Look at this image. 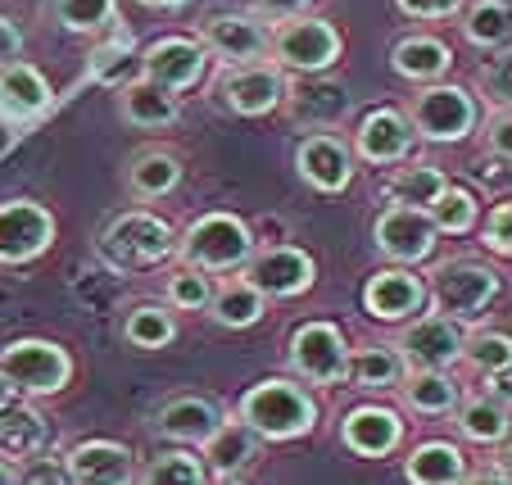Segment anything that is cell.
Wrapping results in <instances>:
<instances>
[{
  "label": "cell",
  "instance_id": "6da1fadb",
  "mask_svg": "<svg viewBox=\"0 0 512 485\" xmlns=\"http://www.w3.org/2000/svg\"><path fill=\"white\" fill-rule=\"evenodd\" d=\"M96 254L105 259V268L114 272H145L155 263L173 259L177 254V232L164 218L132 209V214H118L105 223V232L96 236Z\"/></svg>",
  "mask_w": 512,
  "mask_h": 485
},
{
  "label": "cell",
  "instance_id": "7a4b0ae2",
  "mask_svg": "<svg viewBox=\"0 0 512 485\" xmlns=\"http://www.w3.org/2000/svg\"><path fill=\"white\" fill-rule=\"evenodd\" d=\"M241 422L254 436L268 440H295L313 431L318 422V404L304 395L295 381H263L241 399Z\"/></svg>",
  "mask_w": 512,
  "mask_h": 485
},
{
  "label": "cell",
  "instance_id": "3957f363",
  "mask_svg": "<svg viewBox=\"0 0 512 485\" xmlns=\"http://www.w3.org/2000/svg\"><path fill=\"white\" fill-rule=\"evenodd\" d=\"M177 254L186 259V268H200L204 277L209 272H232L254 259V232L236 214H204L177 241Z\"/></svg>",
  "mask_w": 512,
  "mask_h": 485
},
{
  "label": "cell",
  "instance_id": "277c9868",
  "mask_svg": "<svg viewBox=\"0 0 512 485\" xmlns=\"http://www.w3.org/2000/svg\"><path fill=\"white\" fill-rule=\"evenodd\" d=\"M426 295L435 300V313H440V318L467 322V318L490 309V300L499 295V272L485 268L481 259H445L431 268Z\"/></svg>",
  "mask_w": 512,
  "mask_h": 485
},
{
  "label": "cell",
  "instance_id": "5b68a950",
  "mask_svg": "<svg viewBox=\"0 0 512 485\" xmlns=\"http://www.w3.org/2000/svg\"><path fill=\"white\" fill-rule=\"evenodd\" d=\"M268 50L281 68L304 73V78H318V73H327L340 59V32L327 19L300 14V19H286L268 32Z\"/></svg>",
  "mask_w": 512,
  "mask_h": 485
},
{
  "label": "cell",
  "instance_id": "8992f818",
  "mask_svg": "<svg viewBox=\"0 0 512 485\" xmlns=\"http://www.w3.org/2000/svg\"><path fill=\"white\" fill-rule=\"evenodd\" d=\"M417 136L426 141H440V146H454L463 136H472L481 127V109H476L472 91L454 87V82H440V87H426L413 100V114H408Z\"/></svg>",
  "mask_w": 512,
  "mask_h": 485
},
{
  "label": "cell",
  "instance_id": "52a82bcc",
  "mask_svg": "<svg viewBox=\"0 0 512 485\" xmlns=\"http://www.w3.org/2000/svg\"><path fill=\"white\" fill-rule=\"evenodd\" d=\"M0 372L10 377L14 390H28V395H55L68 386L73 377V359L59 350L55 340H14L0 350Z\"/></svg>",
  "mask_w": 512,
  "mask_h": 485
},
{
  "label": "cell",
  "instance_id": "ba28073f",
  "mask_svg": "<svg viewBox=\"0 0 512 485\" xmlns=\"http://www.w3.org/2000/svg\"><path fill=\"white\" fill-rule=\"evenodd\" d=\"M290 368L300 377L318 381V386H336L349 372V345L340 336V327L331 322H304L295 336H290Z\"/></svg>",
  "mask_w": 512,
  "mask_h": 485
},
{
  "label": "cell",
  "instance_id": "9c48e42d",
  "mask_svg": "<svg viewBox=\"0 0 512 485\" xmlns=\"http://www.w3.org/2000/svg\"><path fill=\"white\" fill-rule=\"evenodd\" d=\"M463 345H467L463 327H458L454 318L431 313V318H417L413 327L399 336V359L413 372H445L449 363L463 359Z\"/></svg>",
  "mask_w": 512,
  "mask_h": 485
},
{
  "label": "cell",
  "instance_id": "30bf717a",
  "mask_svg": "<svg viewBox=\"0 0 512 485\" xmlns=\"http://www.w3.org/2000/svg\"><path fill=\"white\" fill-rule=\"evenodd\" d=\"M55 241V218L32 200L0 204V263H32Z\"/></svg>",
  "mask_w": 512,
  "mask_h": 485
},
{
  "label": "cell",
  "instance_id": "8fae6325",
  "mask_svg": "<svg viewBox=\"0 0 512 485\" xmlns=\"http://www.w3.org/2000/svg\"><path fill=\"white\" fill-rule=\"evenodd\" d=\"M318 277L313 259L295 245H277V250H263L250 259L245 268V282L263 295V300H290V295H304Z\"/></svg>",
  "mask_w": 512,
  "mask_h": 485
},
{
  "label": "cell",
  "instance_id": "7c38bea8",
  "mask_svg": "<svg viewBox=\"0 0 512 485\" xmlns=\"http://www.w3.org/2000/svg\"><path fill=\"white\" fill-rule=\"evenodd\" d=\"M204 64H209V50L195 37H164L141 55V78L177 96V91L195 87L204 78Z\"/></svg>",
  "mask_w": 512,
  "mask_h": 485
},
{
  "label": "cell",
  "instance_id": "4fadbf2b",
  "mask_svg": "<svg viewBox=\"0 0 512 485\" xmlns=\"http://www.w3.org/2000/svg\"><path fill=\"white\" fill-rule=\"evenodd\" d=\"M200 41L209 55L227 59V64L245 68V64H259L263 55H268V32H263V23L245 19V14H209V19L200 23Z\"/></svg>",
  "mask_w": 512,
  "mask_h": 485
},
{
  "label": "cell",
  "instance_id": "5bb4252c",
  "mask_svg": "<svg viewBox=\"0 0 512 485\" xmlns=\"http://www.w3.org/2000/svg\"><path fill=\"white\" fill-rule=\"evenodd\" d=\"M377 250L395 263H426L435 250V227L422 209H404L390 204L386 214L377 218Z\"/></svg>",
  "mask_w": 512,
  "mask_h": 485
},
{
  "label": "cell",
  "instance_id": "9a60e30c",
  "mask_svg": "<svg viewBox=\"0 0 512 485\" xmlns=\"http://www.w3.org/2000/svg\"><path fill=\"white\" fill-rule=\"evenodd\" d=\"M295 168H300L304 182L322 195H340L354 182V155H349V146L331 132H313L300 146V155H295Z\"/></svg>",
  "mask_w": 512,
  "mask_h": 485
},
{
  "label": "cell",
  "instance_id": "2e32d148",
  "mask_svg": "<svg viewBox=\"0 0 512 485\" xmlns=\"http://www.w3.org/2000/svg\"><path fill=\"white\" fill-rule=\"evenodd\" d=\"M363 309L381 322H408L426 309V286L408 268H381L363 286Z\"/></svg>",
  "mask_w": 512,
  "mask_h": 485
},
{
  "label": "cell",
  "instance_id": "e0dca14e",
  "mask_svg": "<svg viewBox=\"0 0 512 485\" xmlns=\"http://www.w3.org/2000/svg\"><path fill=\"white\" fill-rule=\"evenodd\" d=\"M223 100L232 114L241 118H263L286 100V78L277 68L268 64H245V68H232L223 78Z\"/></svg>",
  "mask_w": 512,
  "mask_h": 485
},
{
  "label": "cell",
  "instance_id": "ac0fdd59",
  "mask_svg": "<svg viewBox=\"0 0 512 485\" xmlns=\"http://www.w3.org/2000/svg\"><path fill=\"white\" fill-rule=\"evenodd\" d=\"M413 141H417V132L404 109H372V114L358 123V155L377 168L408 159Z\"/></svg>",
  "mask_w": 512,
  "mask_h": 485
},
{
  "label": "cell",
  "instance_id": "d6986e66",
  "mask_svg": "<svg viewBox=\"0 0 512 485\" xmlns=\"http://www.w3.org/2000/svg\"><path fill=\"white\" fill-rule=\"evenodd\" d=\"M64 467L73 485H132V449L118 440H87Z\"/></svg>",
  "mask_w": 512,
  "mask_h": 485
},
{
  "label": "cell",
  "instance_id": "ffe728a7",
  "mask_svg": "<svg viewBox=\"0 0 512 485\" xmlns=\"http://www.w3.org/2000/svg\"><path fill=\"white\" fill-rule=\"evenodd\" d=\"M155 427H159V436L182 440V445H209L218 436V427H223V413H218V404H209L200 395H182L159 408Z\"/></svg>",
  "mask_w": 512,
  "mask_h": 485
},
{
  "label": "cell",
  "instance_id": "44dd1931",
  "mask_svg": "<svg viewBox=\"0 0 512 485\" xmlns=\"http://www.w3.org/2000/svg\"><path fill=\"white\" fill-rule=\"evenodd\" d=\"M349 91L340 87V82H331V78H304V82H295L290 87V96H286V109H290V118L300 127H331V123H340V118L349 114Z\"/></svg>",
  "mask_w": 512,
  "mask_h": 485
},
{
  "label": "cell",
  "instance_id": "7402d4cb",
  "mask_svg": "<svg viewBox=\"0 0 512 485\" xmlns=\"http://www.w3.org/2000/svg\"><path fill=\"white\" fill-rule=\"evenodd\" d=\"M340 436H345V445L354 449V454L386 458L390 449L399 445V436H404V422H399L390 408H381V404H363V408H349Z\"/></svg>",
  "mask_w": 512,
  "mask_h": 485
},
{
  "label": "cell",
  "instance_id": "603a6c76",
  "mask_svg": "<svg viewBox=\"0 0 512 485\" xmlns=\"http://www.w3.org/2000/svg\"><path fill=\"white\" fill-rule=\"evenodd\" d=\"M55 96H50V82L41 78L32 64H0V109L19 123L50 114Z\"/></svg>",
  "mask_w": 512,
  "mask_h": 485
},
{
  "label": "cell",
  "instance_id": "cb8c5ba5",
  "mask_svg": "<svg viewBox=\"0 0 512 485\" xmlns=\"http://www.w3.org/2000/svg\"><path fill=\"white\" fill-rule=\"evenodd\" d=\"M449 64H454V55H449V46L440 37H399L395 50H390V68L408 82L445 78Z\"/></svg>",
  "mask_w": 512,
  "mask_h": 485
},
{
  "label": "cell",
  "instance_id": "d4e9b609",
  "mask_svg": "<svg viewBox=\"0 0 512 485\" xmlns=\"http://www.w3.org/2000/svg\"><path fill=\"white\" fill-rule=\"evenodd\" d=\"M118 109H123V118L132 127H145V132H159V127H173L177 123V96H168L164 87H155V82H127L123 96H118Z\"/></svg>",
  "mask_w": 512,
  "mask_h": 485
},
{
  "label": "cell",
  "instance_id": "484cf974",
  "mask_svg": "<svg viewBox=\"0 0 512 485\" xmlns=\"http://www.w3.org/2000/svg\"><path fill=\"white\" fill-rule=\"evenodd\" d=\"M50 445V427L37 408H5L0 413V458L23 463V458H37Z\"/></svg>",
  "mask_w": 512,
  "mask_h": 485
},
{
  "label": "cell",
  "instance_id": "4316f807",
  "mask_svg": "<svg viewBox=\"0 0 512 485\" xmlns=\"http://www.w3.org/2000/svg\"><path fill=\"white\" fill-rule=\"evenodd\" d=\"M182 182V164H177L173 150H141L132 155V168H127V186L141 200H159V195L177 191Z\"/></svg>",
  "mask_w": 512,
  "mask_h": 485
},
{
  "label": "cell",
  "instance_id": "83f0119b",
  "mask_svg": "<svg viewBox=\"0 0 512 485\" xmlns=\"http://www.w3.org/2000/svg\"><path fill=\"white\" fill-rule=\"evenodd\" d=\"M463 454L449 440H426L408 458V481L413 485H458L463 481Z\"/></svg>",
  "mask_w": 512,
  "mask_h": 485
},
{
  "label": "cell",
  "instance_id": "f1b7e54d",
  "mask_svg": "<svg viewBox=\"0 0 512 485\" xmlns=\"http://www.w3.org/2000/svg\"><path fill=\"white\" fill-rule=\"evenodd\" d=\"M463 37L481 50H508L512 46V5L508 0H476L463 19Z\"/></svg>",
  "mask_w": 512,
  "mask_h": 485
},
{
  "label": "cell",
  "instance_id": "f546056e",
  "mask_svg": "<svg viewBox=\"0 0 512 485\" xmlns=\"http://www.w3.org/2000/svg\"><path fill=\"white\" fill-rule=\"evenodd\" d=\"M209 309H213V318L223 322V327H232V331H245V327H254V322L263 318V295L254 291L250 282H227V286H218L213 291V300H209Z\"/></svg>",
  "mask_w": 512,
  "mask_h": 485
},
{
  "label": "cell",
  "instance_id": "4dcf8cb0",
  "mask_svg": "<svg viewBox=\"0 0 512 485\" xmlns=\"http://www.w3.org/2000/svg\"><path fill=\"white\" fill-rule=\"evenodd\" d=\"M404 404L413 413H422V418H445V413L458 408V390L445 372H413L404 381Z\"/></svg>",
  "mask_w": 512,
  "mask_h": 485
},
{
  "label": "cell",
  "instance_id": "1f68e13d",
  "mask_svg": "<svg viewBox=\"0 0 512 485\" xmlns=\"http://www.w3.org/2000/svg\"><path fill=\"white\" fill-rule=\"evenodd\" d=\"M87 78L105 82V87H127V82L141 78V55L127 46V37H114V41H105V46L91 50Z\"/></svg>",
  "mask_w": 512,
  "mask_h": 485
},
{
  "label": "cell",
  "instance_id": "d6a6232c",
  "mask_svg": "<svg viewBox=\"0 0 512 485\" xmlns=\"http://www.w3.org/2000/svg\"><path fill=\"white\" fill-rule=\"evenodd\" d=\"M349 381H358V386L368 390H386L395 386L399 377H408V363L399 359V350H386V345H368V350L349 354Z\"/></svg>",
  "mask_w": 512,
  "mask_h": 485
},
{
  "label": "cell",
  "instance_id": "836d02e7",
  "mask_svg": "<svg viewBox=\"0 0 512 485\" xmlns=\"http://www.w3.org/2000/svg\"><path fill=\"white\" fill-rule=\"evenodd\" d=\"M445 173L440 168H431V164H408V168H399V177L390 182V195H395V204H404V209H431L440 195H445Z\"/></svg>",
  "mask_w": 512,
  "mask_h": 485
},
{
  "label": "cell",
  "instance_id": "e575fe53",
  "mask_svg": "<svg viewBox=\"0 0 512 485\" xmlns=\"http://www.w3.org/2000/svg\"><path fill=\"white\" fill-rule=\"evenodd\" d=\"M508 422H512V413L503 404H494L490 395H476V399H467V404L458 408V427H463V436L485 440V445H503Z\"/></svg>",
  "mask_w": 512,
  "mask_h": 485
},
{
  "label": "cell",
  "instance_id": "d590c367",
  "mask_svg": "<svg viewBox=\"0 0 512 485\" xmlns=\"http://www.w3.org/2000/svg\"><path fill=\"white\" fill-rule=\"evenodd\" d=\"M204 449H209L213 472L232 476V472H241V467L254 458V431L245 427V422H223V427H218V436H213Z\"/></svg>",
  "mask_w": 512,
  "mask_h": 485
},
{
  "label": "cell",
  "instance_id": "8d00e7d4",
  "mask_svg": "<svg viewBox=\"0 0 512 485\" xmlns=\"http://www.w3.org/2000/svg\"><path fill=\"white\" fill-rule=\"evenodd\" d=\"M123 336H127V345H136V350H164L168 340L177 336V322H173V313L159 309V304H141V309L127 313Z\"/></svg>",
  "mask_w": 512,
  "mask_h": 485
},
{
  "label": "cell",
  "instance_id": "74e56055",
  "mask_svg": "<svg viewBox=\"0 0 512 485\" xmlns=\"http://www.w3.org/2000/svg\"><path fill=\"white\" fill-rule=\"evenodd\" d=\"M426 218H431L435 232L445 236H467L476 227V195L463 191V186H445V195L426 209Z\"/></svg>",
  "mask_w": 512,
  "mask_h": 485
},
{
  "label": "cell",
  "instance_id": "f35d334b",
  "mask_svg": "<svg viewBox=\"0 0 512 485\" xmlns=\"http://www.w3.org/2000/svg\"><path fill=\"white\" fill-rule=\"evenodd\" d=\"M141 485H204V463L195 454L173 449V454L155 458V463L145 467Z\"/></svg>",
  "mask_w": 512,
  "mask_h": 485
},
{
  "label": "cell",
  "instance_id": "ab89813d",
  "mask_svg": "<svg viewBox=\"0 0 512 485\" xmlns=\"http://www.w3.org/2000/svg\"><path fill=\"white\" fill-rule=\"evenodd\" d=\"M463 354H467V363H472L476 372H499V368H508L512 363V336L508 331H476L472 340L463 345Z\"/></svg>",
  "mask_w": 512,
  "mask_h": 485
},
{
  "label": "cell",
  "instance_id": "60d3db41",
  "mask_svg": "<svg viewBox=\"0 0 512 485\" xmlns=\"http://www.w3.org/2000/svg\"><path fill=\"white\" fill-rule=\"evenodd\" d=\"M55 14L68 32H100L114 23V0H55Z\"/></svg>",
  "mask_w": 512,
  "mask_h": 485
},
{
  "label": "cell",
  "instance_id": "b9f144b4",
  "mask_svg": "<svg viewBox=\"0 0 512 485\" xmlns=\"http://www.w3.org/2000/svg\"><path fill=\"white\" fill-rule=\"evenodd\" d=\"M164 291H168V304H177V309H186V313L209 309V300H213V286L200 268H177Z\"/></svg>",
  "mask_w": 512,
  "mask_h": 485
},
{
  "label": "cell",
  "instance_id": "7bdbcfd3",
  "mask_svg": "<svg viewBox=\"0 0 512 485\" xmlns=\"http://www.w3.org/2000/svg\"><path fill=\"white\" fill-rule=\"evenodd\" d=\"M481 87L490 91V100H499L503 109H512V46L499 50V55L481 68Z\"/></svg>",
  "mask_w": 512,
  "mask_h": 485
},
{
  "label": "cell",
  "instance_id": "ee69618b",
  "mask_svg": "<svg viewBox=\"0 0 512 485\" xmlns=\"http://www.w3.org/2000/svg\"><path fill=\"white\" fill-rule=\"evenodd\" d=\"M481 241L490 245L494 254H503V259H512V200L508 204H499L490 218H485V232H481Z\"/></svg>",
  "mask_w": 512,
  "mask_h": 485
},
{
  "label": "cell",
  "instance_id": "f6af8a7d",
  "mask_svg": "<svg viewBox=\"0 0 512 485\" xmlns=\"http://www.w3.org/2000/svg\"><path fill=\"white\" fill-rule=\"evenodd\" d=\"M399 10L408 19H422V23H440V19H454L463 10V0H395Z\"/></svg>",
  "mask_w": 512,
  "mask_h": 485
},
{
  "label": "cell",
  "instance_id": "bcb514c9",
  "mask_svg": "<svg viewBox=\"0 0 512 485\" xmlns=\"http://www.w3.org/2000/svg\"><path fill=\"white\" fill-rule=\"evenodd\" d=\"M485 146H490V155L512 164V109H499V114L485 123Z\"/></svg>",
  "mask_w": 512,
  "mask_h": 485
},
{
  "label": "cell",
  "instance_id": "7dc6e473",
  "mask_svg": "<svg viewBox=\"0 0 512 485\" xmlns=\"http://www.w3.org/2000/svg\"><path fill=\"white\" fill-rule=\"evenodd\" d=\"M14 485H73V481H68V467H64V463H50V458H37V463H32L28 472H23Z\"/></svg>",
  "mask_w": 512,
  "mask_h": 485
},
{
  "label": "cell",
  "instance_id": "c3c4849f",
  "mask_svg": "<svg viewBox=\"0 0 512 485\" xmlns=\"http://www.w3.org/2000/svg\"><path fill=\"white\" fill-rule=\"evenodd\" d=\"M313 0H254V10L263 14V19L272 23H286V19H300L304 10H309Z\"/></svg>",
  "mask_w": 512,
  "mask_h": 485
},
{
  "label": "cell",
  "instance_id": "681fc988",
  "mask_svg": "<svg viewBox=\"0 0 512 485\" xmlns=\"http://www.w3.org/2000/svg\"><path fill=\"white\" fill-rule=\"evenodd\" d=\"M490 399L503 404V408H512V363L499 368V372H490Z\"/></svg>",
  "mask_w": 512,
  "mask_h": 485
},
{
  "label": "cell",
  "instance_id": "f907efd6",
  "mask_svg": "<svg viewBox=\"0 0 512 485\" xmlns=\"http://www.w3.org/2000/svg\"><path fill=\"white\" fill-rule=\"evenodd\" d=\"M19 46H23L19 28H14L10 19H0V64H14V55H19Z\"/></svg>",
  "mask_w": 512,
  "mask_h": 485
},
{
  "label": "cell",
  "instance_id": "816d5d0a",
  "mask_svg": "<svg viewBox=\"0 0 512 485\" xmlns=\"http://www.w3.org/2000/svg\"><path fill=\"white\" fill-rule=\"evenodd\" d=\"M10 404H14V386H10V377L0 372V413H5Z\"/></svg>",
  "mask_w": 512,
  "mask_h": 485
},
{
  "label": "cell",
  "instance_id": "f5cc1de1",
  "mask_svg": "<svg viewBox=\"0 0 512 485\" xmlns=\"http://www.w3.org/2000/svg\"><path fill=\"white\" fill-rule=\"evenodd\" d=\"M472 485H512V476H499V472H485V476H472Z\"/></svg>",
  "mask_w": 512,
  "mask_h": 485
},
{
  "label": "cell",
  "instance_id": "db71d44e",
  "mask_svg": "<svg viewBox=\"0 0 512 485\" xmlns=\"http://www.w3.org/2000/svg\"><path fill=\"white\" fill-rule=\"evenodd\" d=\"M499 467H503V476H512V440L499 449Z\"/></svg>",
  "mask_w": 512,
  "mask_h": 485
},
{
  "label": "cell",
  "instance_id": "11a10c76",
  "mask_svg": "<svg viewBox=\"0 0 512 485\" xmlns=\"http://www.w3.org/2000/svg\"><path fill=\"white\" fill-rule=\"evenodd\" d=\"M141 5H150V10H177V5H186V0H141Z\"/></svg>",
  "mask_w": 512,
  "mask_h": 485
},
{
  "label": "cell",
  "instance_id": "9f6ffc18",
  "mask_svg": "<svg viewBox=\"0 0 512 485\" xmlns=\"http://www.w3.org/2000/svg\"><path fill=\"white\" fill-rule=\"evenodd\" d=\"M0 485H14V472L5 463H0Z\"/></svg>",
  "mask_w": 512,
  "mask_h": 485
},
{
  "label": "cell",
  "instance_id": "6f0895ef",
  "mask_svg": "<svg viewBox=\"0 0 512 485\" xmlns=\"http://www.w3.org/2000/svg\"><path fill=\"white\" fill-rule=\"evenodd\" d=\"M218 485H241V481H236V476H223V481H218Z\"/></svg>",
  "mask_w": 512,
  "mask_h": 485
}]
</instances>
